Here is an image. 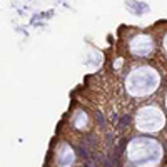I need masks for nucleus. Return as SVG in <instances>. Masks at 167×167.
Listing matches in <instances>:
<instances>
[{
    "label": "nucleus",
    "instance_id": "nucleus-1",
    "mask_svg": "<svg viewBox=\"0 0 167 167\" xmlns=\"http://www.w3.org/2000/svg\"><path fill=\"white\" fill-rule=\"evenodd\" d=\"M132 7H134V10H136V12H144V10L147 9V5H145V3H137V5H134V3H132Z\"/></svg>",
    "mask_w": 167,
    "mask_h": 167
},
{
    "label": "nucleus",
    "instance_id": "nucleus-2",
    "mask_svg": "<svg viewBox=\"0 0 167 167\" xmlns=\"http://www.w3.org/2000/svg\"><path fill=\"white\" fill-rule=\"evenodd\" d=\"M120 125H122V127L129 125V115H125V117H122V119H120Z\"/></svg>",
    "mask_w": 167,
    "mask_h": 167
}]
</instances>
